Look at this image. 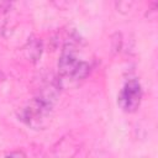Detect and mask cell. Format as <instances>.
I'll use <instances>...</instances> for the list:
<instances>
[{
	"label": "cell",
	"mask_w": 158,
	"mask_h": 158,
	"mask_svg": "<svg viewBox=\"0 0 158 158\" xmlns=\"http://www.w3.org/2000/svg\"><path fill=\"white\" fill-rule=\"evenodd\" d=\"M78 37L70 36L63 44L60 56L58 59V81L60 88L64 85L65 81L78 83L83 79H85L91 67L88 62L80 59L78 57V47H79Z\"/></svg>",
	"instance_id": "1"
},
{
	"label": "cell",
	"mask_w": 158,
	"mask_h": 158,
	"mask_svg": "<svg viewBox=\"0 0 158 158\" xmlns=\"http://www.w3.org/2000/svg\"><path fill=\"white\" fill-rule=\"evenodd\" d=\"M4 80V74H2V72L0 70V81H2Z\"/></svg>",
	"instance_id": "8"
},
{
	"label": "cell",
	"mask_w": 158,
	"mask_h": 158,
	"mask_svg": "<svg viewBox=\"0 0 158 158\" xmlns=\"http://www.w3.org/2000/svg\"><path fill=\"white\" fill-rule=\"evenodd\" d=\"M53 114V106L43 102L36 98H33L26 106H23L17 116L21 122H23L27 127L40 131L46 130L52 120Z\"/></svg>",
	"instance_id": "2"
},
{
	"label": "cell",
	"mask_w": 158,
	"mask_h": 158,
	"mask_svg": "<svg viewBox=\"0 0 158 158\" xmlns=\"http://www.w3.org/2000/svg\"><path fill=\"white\" fill-rule=\"evenodd\" d=\"M143 91L138 79H128L117 95V104L125 112H135L142 101Z\"/></svg>",
	"instance_id": "3"
},
{
	"label": "cell",
	"mask_w": 158,
	"mask_h": 158,
	"mask_svg": "<svg viewBox=\"0 0 158 158\" xmlns=\"http://www.w3.org/2000/svg\"><path fill=\"white\" fill-rule=\"evenodd\" d=\"M14 9L11 2H0V33L6 35L14 27Z\"/></svg>",
	"instance_id": "5"
},
{
	"label": "cell",
	"mask_w": 158,
	"mask_h": 158,
	"mask_svg": "<svg viewBox=\"0 0 158 158\" xmlns=\"http://www.w3.org/2000/svg\"><path fill=\"white\" fill-rule=\"evenodd\" d=\"M79 149V139L72 133H68L48 149L44 158H73Z\"/></svg>",
	"instance_id": "4"
},
{
	"label": "cell",
	"mask_w": 158,
	"mask_h": 158,
	"mask_svg": "<svg viewBox=\"0 0 158 158\" xmlns=\"http://www.w3.org/2000/svg\"><path fill=\"white\" fill-rule=\"evenodd\" d=\"M5 158H27L22 151H14L5 156Z\"/></svg>",
	"instance_id": "7"
},
{
	"label": "cell",
	"mask_w": 158,
	"mask_h": 158,
	"mask_svg": "<svg viewBox=\"0 0 158 158\" xmlns=\"http://www.w3.org/2000/svg\"><path fill=\"white\" fill-rule=\"evenodd\" d=\"M43 52V43L41 41V38L38 37H30L28 41L26 42V44L23 46V53L26 59H28L31 63H36L38 62V59L41 58Z\"/></svg>",
	"instance_id": "6"
}]
</instances>
